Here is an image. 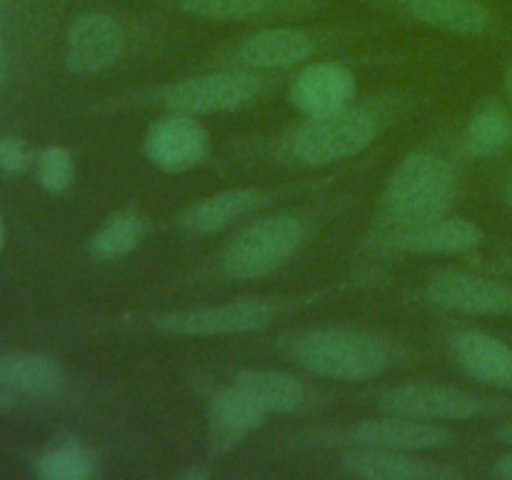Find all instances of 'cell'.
<instances>
[{
  "mask_svg": "<svg viewBox=\"0 0 512 480\" xmlns=\"http://www.w3.org/2000/svg\"><path fill=\"white\" fill-rule=\"evenodd\" d=\"M458 195V175L440 155L418 150L400 160L385 188V215L395 230L448 215Z\"/></svg>",
  "mask_w": 512,
  "mask_h": 480,
  "instance_id": "6da1fadb",
  "label": "cell"
},
{
  "mask_svg": "<svg viewBox=\"0 0 512 480\" xmlns=\"http://www.w3.org/2000/svg\"><path fill=\"white\" fill-rule=\"evenodd\" d=\"M293 355L305 370L330 380H370L393 363L388 340L368 330L315 328L293 343Z\"/></svg>",
  "mask_w": 512,
  "mask_h": 480,
  "instance_id": "7a4b0ae2",
  "label": "cell"
},
{
  "mask_svg": "<svg viewBox=\"0 0 512 480\" xmlns=\"http://www.w3.org/2000/svg\"><path fill=\"white\" fill-rule=\"evenodd\" d=\"M380 120L373 110L348 105L338 113L308 118L288 138V155L300 165L323 168L355 158L373 145Z\"/></svg>",
  "mask_w": 512,
  "mask_h": 480,
  "instance_id": "3957f363",
  "label": "cell"
},
{
  "mask_svg": "<svg viewBox=\"0 0 512 480\" xmlns=\"http://www.w3.org/2000/svg\"><path fill=\"white\" fill-rule=\"evenodd\" d=\"M305 240V223L298 215H268L245 225L223 250L225 275L258 280L283 268Z\"/></svg>",
  "mask_w": 512,
  "mask_h": 480,
  "instance_id": "277c9868",
  "label": "cell"
},
{
  "mask_svg": "<svg viewBox=\"0 0 512 480\" xmlns=\"http://www.w3.org/2000/svg\"><path fill=\"white\" fill-rule=\"evenodd\" d=\"M280 310L263 298H240L220 305L173 310L155 318L153 328L178 338H220V335H245L273 325Z\"/></svg>",
  "mask_w": 512,
  "mask_h": 480,
  "instance_id": "5b68a950",
  "label": "cell"
},
{
  "mask_svg": "<svg viewBox=\"0 0 512 480\" xmlns=\"http://www.w3.org/2000/svg\"><path fill=\"white\" fill-rule=\"evenodd\" d=\"M260 78L248 70H215L193 75L165 90L163 100L175 113L200 115L230 113L255 103L260 95Z\"/></svg>",
  "mask_w": 512,
  "mask_h": 480,
  "instance_id": "8992f818",
  "label": "cell"
},
{
  "mask_svg": "<svg viewBox=\"0 0 512 480\" xmlns=\"http://www.w3.org/2000/svg\"><path fill=\"white\" fill-rule=\"evenodd\" d=\"M490 400L463 388L440 383H405L380 395V408L390 415L430 420H470L488 413Z\"/></svg>",
  "mask_w": 512,
  "mask_h": 480,
  "instance_id": "52a82bcc",
  "label": "cell"
},
{
  "mask_svg": "<svg viewBox=\"0 0 512 480\" xmlns=\"http://www.w3.org/2000/svg\"><path fill=\"white\" fill-rule=\"evenodd\" d=\"M430 305L465 315H512V285L465 270H440L425 285Z\"/></svg>",
  "mask_w": 512,
  "mask_h": 480,
  "instance_id": "ba28073f",
  "label": "cell"
},
{
  "mask_svg": "<svg viewBox=\"0 0 512 480\" xmlns=\"http://www.w3.org/2000/svg\"><path fill=\"white\" fill-rule=\"evenodd\" d=\"M210 153V135L195 115L175 113L155 120L145 133V155L165 173H185Z\"/></svg>",
  "mask_w": 512,
  "mask_h": 480,
  "instance_id": "9c48e42d",
  "label": "cell"
},
{
  "mask_svg": "<svg viewBox=\"0 0 512 480\" xmlns=\"http://www.w3.org/2000/svg\"><path fill=\"white\" fill-rule=\"evenodd\" d=\"M125 33L105 13H85L73 20L65 35V63L78 75H95L113 68L123 55Z\"/></svg>",
  "mask_w": 512,
  "mask_h": 480,
  "instance_id": "30bf717a",
  "label": "cell"
},
{
  "mask_svg": "<svg viewBox=\"0 0 512 480\" xmlns=\"http://www.w3.org/2000/svg\"><path fill=\"white\" fill-rule=\"evenodd\" d=\"M453 430L430 420L405 418V415H385V418L360 420L350 428V440L355 445L370 448L405 450V453H430L443 450L453 443Z\"/></svg>",
  "mask_w": 512,
  "mask_h": 480,
  "instance_id": "8fae6325",
  "label": "cell"
},
{
  "mask_svg": "<svg viewBox=\"0 0 512 480\" xmlns=\"http://www.w3.org/2000/svg\"><path fill=\"white\" fill-rule=\"evenodd\" d=\"M358 83L348 68L338 63H310L290 85V103L305 118L338 113L353 105Z\"/></svg>",
  "mask_w": 512,
  "mask_h": 480,
  "instance_id": "7c38bea8",
  "label": "cell"
},
{
  "mask_svg": "<svg viewBox=\"0 0 512 480\" xmlns=\"http://www.w3.org/2000/svg\"><path fill=\"white\" fill-rule=\"evenodd\" d=\"M343 468L350 475H358L365 480H445L458 475V470L418 458L415 453L370 448V445H358L355 450L345 453Z\"/></svg>",
  "mask_w": 512,
  "mask_h": 480,
  "instance_id": "4fadbf2b",
  "label": "cell"
},
{
  "mask_svg": "<svg viewBox=\"0 0 512 480\" xmlns=\"http://www.w3.org/2000/svg\"><path fill=\"white\" fill-rule=\"evenodd\" d=\"M265 418L268 413L235 383L218 390L208 405L213 453L223 455L243 445V440L265 423Z\"/></svg>",
  "mask_w": 512,
  "mask_h": 480,
  "instance_id": "5bb4252c",
  "label": "cell"
},
{
  "mask_svg": "<svg viewBox=\"0 0 512 480\" xmlns=\"http://www.w3.org/2000/svg\"><path fill=\"white\" fill-rule=\"evenodd\" d=\"M450 353L465 375L493 388L512 390V348L485 330L450 335Z\"/></svg>",
  "mask_w": 512,
  "mask_h": 480,
  "instance_id": "9a60e30c",
  "label": "cell"
},
{
  "mask_svg": "<svg viewBox=\"0 0 512 480\" xmlns=\"http://www.w3.org/2000/svg\"><path fill=\"white\" fill-rule=\"evenodd\" d=\"M485 233L468 218H443L395 230V248L420 255H463L483 243Z\"/></svg>",
  "mask_w": 512,
  "mask_h": 480,
  "instance_id": "2e32d148",
  "label": "cell"
},
{
  "mask_svg": "<svg viewBox=\"0 0 512 480\" xmlns=\"http://www.w3.org/2000/svg\"><path fill=\"white\" fill-rule=\"evenodd\" d=\"M315 55L313 35L300 28H265L243 40L238 60L250 70H285Z\"/></svg>",
  "mask_w": 512,
  "mask_h": 480,
  "instance_id": "e0dca14e",
  "label": "cell"
},
{
  "mask_svg": "<svg viewBox=\"0 0 512 480\" xmlns=\"http://www.w3.org/2000/svg\"><path fill=\"white\" fill-rule=\"evenodd\" d=\"M265 203V193L258 188H228L200 198L180 215V228L190 235H210L228 228Z\"/></svg>",
  "mask_w": 512,
  "mask_h": 480,
  "instance_id": "ac0fdd59",
  "label": "cell"
},
{
  "mask_svg": "<svg viewBox=\"0 0 512 480\" xmlns=\"http://www.w3.org/2000/svg\"><path fill=\"white\" fill-rule=\"evenodd\" d=\"M65 370L60 368L58 360L40 353H25V350H13V353H0V383L13 393L35 395H55L65 388Z\"/></svg>",
  "mask_w": 512,
  "mask_h": 480,
  "instance_id": "d6986e66",
  "label": "cell"
},
{
  "mask_svg": "<svg viewBox=\"0 0 512 480\" xmlns=\"http://www.w3.org/2000/svg\"><path fill=\"white\" fill-rule=\"evenodd\" d=\"M268 415H288L303 405L305 385L288 370L248 368L233 378Z\"/></svg>",
  "mask_w": 512,
  "mask_h": 480,
  "instance_id": "ffe728a7",
  "label": "cell"
},
{
  "mask_svg": "<svg viewBox=\"0 0 512 480\" xmlns=\"http://www.w3.org/2000/svg\"><path fill=\"white\" fill-rule=\"evenodd\" d=\"M398 5L418 23L458 35H478L490 23L478 0H398Z\"/></svg>",
  "mask_w": 512,
  "mask_h": 480,
  "instance_id": "44dd1931",
  "label": "cell"
},
{
  "mask_svg": "<svg viewBox=\"0 0 512 480\" xmlns=\"http://www.w3.org/2000/svg\"><path fill=\"white\" fill-rule=\"evenodd\" d=\"M463 145L473 158L505 153L512 145V115L503 105H483L465 125Z\"/></svg>",
  "mask_w": 512,
  "mask_h": 480,
  "instance_id": "7402d4cb",
  "label": "cell"
},
{
  "mask_svg": "<svg viewBox=\"0 0 512 480\" xmlns=\"http://www.w3.org/2000/svg\"><path fill=\"white\" fill-rule=\"evenodd\" d=\"M148 218L133 210H123V213L113 215L103 228L93 233L88 240V250L93 258L100 260H118L123 255L133 253L148 235Z\"/></svg>",
  "mask_w": 512,
  "mask_h": 480,
  "instance_id": "603a6c76",
  "label": "cell"
},
{
  "mask_svg": "<svg viewBox=\"0 0 512 480\" xmlns=\"http://www.w3.org/2000/svg\"><path fill=\"white\" fill-rule=\"evenodd\" d=\"M98 468V458L83 443H58L35 460V473L45 480H85Z\"/></svg>",
  "mask_w": 512,
  "mask_h": 480,
  "instance_id": "cb8c5ba5",
  "label": "cell"
},
{
  "mask_svg": "<svg viewBox=\"0 0 512 480\" xmlns=\"http://www.w3.org/2000/svg\"><path fill=\"white\" fill-rule=\"evenodd\" d=\"M185 13L205 20H248L268 15L280 0H178Z\"/></svg>",
  "mask_w": 512,
  "mask_h": 480,
  "instance_id": "d4e9b609",
  "label": "cell"
},
{
  "mask_svg": "<svg viewBox=\"0 0 512 480\" xmlns=\"http://www.w3.org/2000/svg\"><path fill=\"white\" fill-rule=\"evenodd\" d=\"M35 170H38V180L48 193H63L73 185L75 180V160L70 150L60 148V145H50L35 160Z\"/></svg>",
  "mask_w": 512,
  "mask_h": 480,
  "instance_id": "484cf974",
  "label": "cell"
},
{
  "mask_svg": "<svg viewBox=\"0 0 512 480\" xmlns=\"http://www.w3.org/2000/svg\"><path fill=\"white\" fill-rule=\"evenodd\" d=\"M33 165V153L20 138H0V170L20 175Z\"/></svg>",
  "mask_w": 512,
  "mask_h": 480,
  "instance_id": "4316f807",
  "label": "cell"
},
{
  "mask_svg": "<svg viewBox=\"0 0 512 480\" xmlns=\"http://www.w3.org/2000/svg\"><path fill=\"white\" fill-rule=\"evenodd\" d=\"M493 473H495V475H500V478H508V480H512V453H508V455H500V458L495 460Z\"/></svg>",
  "mask_w": 512,
  "mask_h": 480,
  "instance_id": "83f0119b",
  "label": "cell"
},
{
  "mask_svg": "<svg viewBox=\"0 0 512 480\" xmlns=\"http://www.w3.org/2000/svg\"><path fill=\"white\" fill-rule=\"evenodd\" d=\"M5 78H8V48H5L3 35H0V88H3Z\"/></svg>",
  "mask_w": 512,
  "mask_h": 480,
  "instance_id": "f1b7e54d",
  "label": "cell"
},
{
  "mask_svg": "<svg viewBox=\"0 0 512 480\" xmlns=\"http://www.w3.org/2000/svg\"><path fill=\"white\" fill-rule=\"evenodd\" d=\"M13 405H15V393L10 388H5L3 383H0V413L10 410Z\"/></svg>",
  "mask_w": 512,
  "mask_h": 480,
  "instance_id": "f546056e",
  "label": "cell"
},
{
  "mask_svg": "<svg viewBox=\"0 0 512 480\" xmlns=\"http://www.w3.org/2000/svg\"><path fill=\"white\" fill-rule=\"evenodd\" d=\"M498 440H503V443H508V445H512V420L510 423H505V425H500L498 428Z\"/></svg>",
  "mask_w": 512,
  "mask_h": 480,
  "instance_id": "4dcf8cb0",
  "label": "cell"
},
{
  "mask_svg": "<svg viewBox=\"0 0 512 480\" xmlns=\"http://www.w3.org/2000/svg\"><path fill=\"white\" fill-rule=\"evenodd\" d=\"M505 90H508V95L512 98V65L508 68V73H505Z\"/></svg>",
  "mask_w": 512,
  "mask_h": 480,
  "instance_id": "1f68e13d",
  "label": "cell"
},
{
  "mask_svg": "<svg viewBox=\"0 0 512 480\" xmlns=\"http://www.w3.org/2000/svg\"><path fill=\"white\" fill-rule=\"evenodd\" d=\"M505 203H508V208L512 210V183H508V188H505Z\"/></svg>",
  "mask_w": 512,
  "mask_h": 480,
  "instance_id": "d6a6232c",
  "label": "cell"
},
{
  "mask_svg": "<svg viewBox=\"0 0 512 480\" xmlns=\"http://www.w3.org/2000/svg\"><path fill=\"white\" fill-rule=\"evenodd\" d=\"M3 245H5V228H3V218H0V253H3Z\"/></svg>",
  "mask_w": 512,
  "mask_h": 480,
  "instance_id": "836d02e7",
  "label": "cell"
},
{
  "mask_svg": "<svg viewBox=\"0 0 512 480\" xmlns=\"http://www.w3.org/2000/svg\"><path fill=\"white\" fill-rule=\"evenodd\" d=\"M5 5H8V0H0V13H3V10H5Z\"/></svg>",
  "mask_w": 512,
  "mask_h": 480,
  "instance_id": "e575fe53",
  "label": "cell"
},
{
  "mask_svg": "<svg viewBox=\"0 0 512 480\" xmlns=\"http://www.w3.org/2000/svg\"><path fill=\"white\" fill-rule=\"evenodd\" d=\"M510 268H512V258H510Z\"/></svg>",
  "mask_w": 512,
  "mask_h": 480,
  "instance_id": "d590c367",
  "label": "cell"
}]
</instances>
